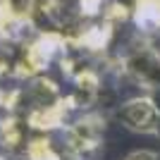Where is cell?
Listing matches in <instances>:
<instances>
[{
    "instance_id": "6",
    "label": "cell",
    "mask_w": 160,
    "mask_h": 160,
    "mask_svg": "<svg viewBox=\"0 0 160 160\" xmlns=\"http://www.w3.org/2000/svg\"><path fill=\"white\" fill-rule=\"evenodd\" d=\"M148 100H151V103H153V108H155V112L160 115V86L158 88H151V91H148Z\"/></svg>"
},
{
    "instance_id": "3",
    "label": "cell",
    "mask_w": 160,
    "mask_h": 160,
    "mask_svg": "<svg viewBox=\"0 0 160 160\" xmlns=\"http://www.w3.org/2000/svg\"><path fill=\"white\" fill-rule=\"evenodd\" d=\"M134 22L141 33H160V0H136Z\"/></svg>"
},
{
    "instance_id": "1",
    "label": "cell",
    "mask_w": 160,
    "mask_h": 160,
    "mask_svg": "<svg viewBox=\"0 0 160 160\" xmlns=\"http://www.w3.org/2000/svg\"><path fill=\"white\" fill-rule=\"evenodd\" d=\"M122 69L129 79H134L143 88H158L160 86V50L155 46H136L129 50L122 60Z\"/></svg>"
},
{
    "instance_id": "4",
    "label": "cell",
    "mask_w": 160,
    "mask_h": 160,
    "mask_svg": "<svg viewBox=\"0 0 160 160\" xmlns=\"http://www.w3.org/2000/svg\"><path fill=\"white\" fill-rule=\"evenodd\" d=\"M79 2H81V12L84 14H96V12L103 10L105 0H79Z\"/></svg>"
},
{
    "instance_id": "2",
    "label": "cell",
    "mask_w": 160,
    "mask_h": 160,
    "mask_svg": "<svg viewBox=\"0 0 160 160\" xmlns=\"http://www.w3.org/2000/svg\"><path fill=\"white\" fill-rule=\"evenodd\" d=\"M120 120L124 127H129L132 132H141V134H153L155 124H158L160 115L155 112L153 103L148 100V96H136L129 98L127 103L120 105Z\"/></svg>"
},
{
    "instance_id": "5",
    "label": "cell",
    "mask_w": 160,
    "mask_h": 160,
    "mask_svg": "<svg viewBox=\"0 0 160 160\" xmlns=\"http://www.w3.org/2000/svg\"><path fill=\"white\" fill-rule=\"evenodd\" d=\"M124 160H160V151H134Z\"/></svg>"
}]
</instances>
